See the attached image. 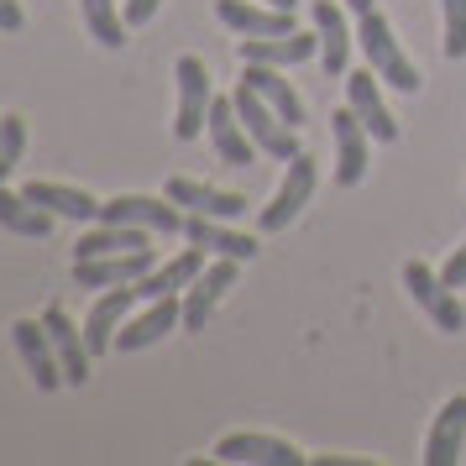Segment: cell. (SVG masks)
I'll use <instances>...</instances> for the list:
<instances>
[{
	"instance_id": "obj_1",
	"label": "cell",
	"mask_w": 466,
	"mask_h": 466,
	"mask_svg": "<svg viewBox=\"0 0 466 466\" xmlns=\"http://www.w3.org/2000/svg\"><path fill=\"white\" fill-rule=\"evenodd\" d=\"M357 43H361V58H367V68L378 74L382 85L403 89V95H420L424 74L409 58H403L399 37H393V26H388V16L382 11H367V16H357Z\"/></svg>"
},
{
	"instance_id": "obj_2",
	"label": "cell",
	"mask_w": 466,
	"mask_h": 466,
	"mask_svg": "<svg viewBox=\"0 0 466 466\" xmlns=\"http://www.w3.org/2000/svg\"><path fill=\"white\" fill-rule=\"evenodd\" d=\"M315 184H319L315 157H309V152H294V157H289V173H283V184H278V194H273V205L257 210V231H268V236L289 231L299 215H304V205L315 199Z\"/></svg>"
},
{
	"instance_id": "obj_3",
	"label": "cell",
	"mask_w": 466,
	"mask_h": 466,
	"mask_svg": "<svg viewBox=\"0 0 466 466\" xmlns=\"http://www.w3.org/2000/svg\"><path fill=\"white\" fill-rule=\"evenodd\" d=\"M173 79H178V121H173V137H178V142H199V137L210 131V100H215L205 58L184 53V58L173 64Z\"/></svg>"
},
{
	"instance_id": "obj_4",
	"label": "cell",
	"mask_w": 466,
	"mask_h": 466,
	"mask_svg": "<svg viewBox=\"0 0 466 466\" xmlns=\"http://www.w3.org/2000/svg\"><path fill=\"white\" fill-rule=\"evenodd\" d=\"M236 116H241V127L252 131L257 152H268V157H278V163H289V157L299 152V131L289 127L252 85H236Z\"/></svg>"
},
{
	"instance_id": "obj_5",
	"label": "cell",
	"mask_w": 466,
	"mask_h": 466,
	"mask_svg": "<svg viewBox=\"0 0 466 466\" xmlns=\"http://www.w3.org/2000/svg\"><path fill=\"white\" fill-rule=\"evenodd\" d=\"M403 289H409V299H414L424 315H430V325H435V330H451V336H461V330H466L461 299H456V289H451L435 268L409 262V268H403Z\"/></svg>"
},
{
	"instance_id": "obj_6",
	"label": "cell",
	"mask_w": 466,
	"mask_h": 466,
	"mask_svg": "<svg viewBox=\"0 0 466 466\" xmlns=\"http://www.w3.org/2000/svg\"><path fill=\"white\" fill-rule=\"evenodd\" d=\"M210 456L226 466H304L309 461L299 445L278 441V435H257V430H236L226 441H215Z\"/></svg>"
},
{
	"instance_id": "obj_7",
	"label": "cell",
	"mask_w": 466,
	"mask_h": 466,
	"mask_svg": "<svg viewBox=\"0 0 466 466\" xmlns=\"http://www.w3.org/2000/svg\"><path fill=\"white\" fill-rule=\"evenodd\" d=\"M168 330H184V294H163V299H147L142 315H127V325L116 330V351H147Z\"/></svg>"
},
{
	"instance_id": "obj_8",
	"label": "cell",
	"mask_w": 466,
	"mask_h": 466,
	"mask_svg": "<svg viewBox=\"0 0 466 466\" xmlns=\"http://www.w3.org/2000/svg\"><path fill=\"white\" fill-rule=\"evenodd\" d=\"M330 142H336V184L357 189L367 178V157H372V131L357 121V110L346 106L330 116Z\"/></svg>"
},
{
	"instance_id": "obj_9",
	"label": "cell",
	"mask_w": 466,
	"mask_h": 466,
	"mask_svg": "<svg viewBox=\"0 0 466 466\" xmlns=\"http://www.w3.org/2000/svg\"><path fill=\"white\" fill-rule=\"evenodd\" d=\"M100 220H116V226H142V231H157V236H173L184 231V215L173 205L168 194L152 199V194H116L100 205Z\"/></svg>"
},
{
	"instance_id": "obj_10",
	"label": "cell",
	"mask_w": 466,
	"mask_h": 466,
	"mask_svg": "<svg viewBox=\"0 0 466 466\" xmlns=\"http://www.w3.org/2000/svg\"><path fill=\"white\" fill-rule=\"evenodd\" d=\"M11 340H16V357H22L26 378L37 382L43 393L64 388V361L53 351V336H47L43 319H16V325H11Z\"/></svg>"
},
{
	"instance_id": "obj_11",
	"label": "cell",
	"mask_w": 466,
	"mask_h": 466,
	"mask_svg": "<svg viewBox=\"0 0 466 466\" xmlns=\"http://www.w3.org/2000/svg\"><path fill=\"white\" fill-rule=\"evenodd\" d=\"M236 278H241V262L236 257L205 262V273L184 289V330H205V319L215 315V304L226 299V289H236Z\"/></svg>"
},
{
	"instance_id": "obj_12",
	"label": "cell",
	"mask_w": 466,
	"mask_h": 466,
	"mask_svg": "<svg viewBox=\"0 0 466 466\" xmlns=\"http://www.w3.org/2000/svg\"><path fill=\"white\" fill-rule=\"evenodd\" d=\"M142 304V294H137V283H121V289H106V294L89 304L85 315V340L95 357H106V351H116V330L127 325V315Z\"/></svg>"
},
{
	"instance_id": "obj_13",
	"label": "cell",
	"mask_w": 466,
	"mask_h": 466,
	"mask_svg": "<svg viewBox=\"0 0 466 466\" xmlns=\"http://www.w3.org/2000/svg\"><path fill=\"white\" fill-rule=\"evenodd\" d=\"M152 268H157L152 247H142V252H110V257H74V283L79 289H121V283L147 278Z\"/></svg>"
},
{
	"instance_id": "obj_14",
	"label": "cell",
	"mask_w": 466,
	"mask_h": 466,
	"mask_svg": "<svg viewBox=\"0 0 466 466\" xmlns=\"http://www.w3.org/2000/svg\"><path fill=\"white\" fill-rule=\"evenodd\" d=\"M210 147L226 168H247L257 157L252 131L241 127V116H236V95H215L210 100Z\"/></svg>"
},
{
	"instance_id": "obj_15",
	"label": "cell",
	"mask_w": 466,
	"mask_h": 466,
	"mask_svg": "<svg viewBox=\"0 0 466 466\" xmlns=\"http://www.w3.org/2000/svg\"><path fill=\"white\" fill-rule=\"evenodd\" d=\"M382 79L372 68H357V74H346V106L357 110V121L372 131V142H399V121H393V110L382 100Z\"/></svg>"
},
{
	"instance_id": "obj_16",
	"label": "cell",
	"mask_w": 466,
	"mask_h": 466,
	"mask_svg": "<svg viewBox=\"0 0 466 466\" xmlns=\"http://www.w3.org/2000/svg\"><path fill=\"white\" fill-rule=\"evenodd\" d=\"M215 16L231 26L236 37H283V32H299L294 26V11L283 5H252V0H215Z\"/></svg>"
},
{
	"instance_id": "obj_17",
	"label": "cell",
	"mask_w": 466,
	"mask_h": 466,
	"mask_svg": "<svg viewBox=\"0 0 466 466\" xmlns=\"http://www.w3.org/2000/svg\"><path fill=\"white\" fill-rule=\"evenodd\" d=\"M43 325H47V336H53V351H58V361H64V382H89V361H95V351H89V340L85 330L68 319L64 304H47L43 309Z\"/></svg>"
},
{
	"instance_id": "obj_18",
	"label": "cell",
	"mask_w": 466,
	"mask_h": 466,
	"mask_svg": "<svg viewBox=\"0 0 466 466\" xmlns=\"http://www.w3.org/2000/svg\"><path fill=\"white\" fill-rule=\"evenodd\" d=\"M241 64H268V68H294L309 64L319 53V32H283V37H241Z\"/></svg>"
},
{
	"instance_id": "obj_19",
	"label": "cell",
	"mask_w": 466,
	"mask_h": 466,
	"mask_svg": "<svg viewBox=\"0 0 466 466\" xmlns=\"http://www.w3.org/2000/svg\"><path fill=\"white\" fill-rule=\"evenodd\" d=\"M466 451V393L445 399V409L435 414L430 435H424V466H456Z\"/></svg>"
},
{
	"instance_id": "obj_20",
	"label": "cell",
	"mask_w": 466,
	"mask_h": 466,
	"mask_svg": "<svg viewBox=\"0 0 466 466\" xmlns=\"http://www.w3.org/2000/svg\"><path fill=\"white\" fill-rule=\"evenodd\" d=\"M173 205H189V215H210V220H241L247 215V199L231 189H210V184H199V178H168V189H163Z\"/></svg>"
},
{
	"instance_id": "obj_21",
	"label": "cell",
	"mask_w": 466,
	"mask_h": 466,
	"mask_svg": "<svg viewBox=\"0 0 466 466\" xmlns=\"http://www.w3.org/2000/svg\"><path fill=\"white\" fill-rule=\"evenodd\" d=\"M184 236L194 247H205L210 257H236V262H252L257 257V236H241L236 220H210V215H189Z\"/></svg>"
},
{
	"instance_id": "obj_22",
	"label": "cell",
	"mask_w": 466,
	"mask_h": 466,
	"mask_svg": "<svg viewBox=\"0 0 466 466\" xmlns=\"http://www.w3.org/2000/svg\"><path fill=\"white\" fill-rule=\"evenodd\" d=\"M22 194L32 199V205H43L47 215H58V220H100V205H106V199L74 189V184H47V178L22 184Z\"/></svg>"
},
{
	"instance_id": "obj_23",
	"label": "cell",
	"mask_w": 466,
	"mask_h": 466,
	"mask_svg": "<svg viewBox=\"0 0 466 466\" xmlns=\"http://www.w3.org/2000/svg\"><path fill=\"white\" fill-rule=\"evenodd\" d=\"M315 32H319V58L325 68L346 79V58H351V26H346V5L340 0H315Z\"/></svg>"
},
{
	"instance_id": "obj_24",
	"label": "cell",
	"mask_w": 466,
	"mask_h": 466,
	"mask_svg": "<svg viewBox=\"0 0 466 466\" xmlns=\"http://www.w3.org/2000/svg\"><path fill=\"white\" fill-rule=\"evenodd\" d=\"M205 247H194L189 241V252H178L173 257V262H163V268H152L147 278H137V294L142 299H163V294H184V289H189L194 278L205 273Z\"/></svg>"
},
{
	"instance_id": "obj_25",
	"label": "cell",
	"mask_w": 466,
	"mask_h": 466,
	"mask_svg": "<svg viewBox=\"0 0 466 466\" xmlns=\"http://www.w3.org/2000/svg\"><path fill=\"white\" fill-rule=\"evenodd\" d=\"M241 85H252L257 95H262V100H268V106L278 110V116H283V121H289V127H304V100H299L294 95V85H289V79H283V68H268V64H247V74H241Z\"/></svg>"
},
{
	"instance_id": "obj_26",
	"label": "cell",
	"mask_w": 466,
	"mask_h": 466,
	"mask_svg": "<svg viewBox=\"0 0 466 466\" xmlns=\"http://www.w3.org/2000/svg\"><path fill=\"white\" fill-rule=\"evenodd\" d=\"M53 220H58V215H47L43 205H32L26 194H11L5 184H0V231L47 241V236H53Z\"/></svg>"
},
{
	"instance_id": "obj_27",
	"label": "cell",
	"mask_w": 466,
	"mask_h": 466,
	"mask_svg": "<svg viewBox=\"0 0 466 466\" xmlns=\"http://www.w3.org/2000/svg\"><path fill=\"white\" fill-rule=\"evenodd\" d=\"M147 236L142 226H116V220H100L95 231H85L74 241V257H110V252H142L147 247Z\"/></svg>"
},
{
	"instance_id": "obj_28",
	"label": "cell",
	"mask_w": 466,
	"mask_h": 466,
	"mask_svg": "<svg viewBox=\"0 0 466 466\" xmlns=\"http://www.w3.org/2000/svg\"><path fill=\"white\" fill-rule=\"evenodd\" d=\"M79 16H85V26H89V37L100 47H116L127 43V26H121V11H116V0H79Z\"/></svg>"
},
{
	"instance_id": "obj_29",
	"label": "cell",
	"mask_w": 466,
	"mask_h": 466,
	"mask_svg": "<svg viewBox=\"0 0 466 466\" xmlns=\"http://www.w3.org/2000/svg\"><path fill=\"white\" fill-rule=\"evenodd\" d=\"M22 152H26V121L22 116H0V184L16 173Z\"/></svg>"
},
{
	"instance_id": "obj_30",
	"label": "cell",
	"mask_w": 466,
	"mask_h": 466,
	"mask_svg": "<svg viewBox=\"0 0 466 466\" xmlns=\"http://www.w3.org/2000/svg\"><path fill=\"white\" fill-rule=\"evenodd\" d=\"M441 11H445V43H441V53L456 64V58H466V0H441Z\"/></svg>"
},
{
	"instance_id": "obj_31",
	"label": "cell",
	"mask_w": 466,
	"mask_h": 466,
	"mask_svg": "<svg viewBox=\"0 0 466 466\" xmlns=\"http://www.w3.org/2000/svg\"><path fill=\"white\" fill-rule=\"evenodd\" d=\"M441 278H445V283H451V289H466V247H456V252L445 257Z\"/></svg>"
},
{
	"instance_id": "obj_32",
	"label": "cell",
	"mask_w": 466,
	"mask_h": 466,
	"mask_svg": "<svg viewBox=\"0 0 466 466\" xmlns=\"http://www.w3.org/2000/svg\"><path fill=\"white\" fill-rule=\"evenodd\" d=\"M163 11V0H127V26H147Z\"/></svg>"
},
{
	"instance_id": "obj_33",
	"label": "cell",
	"mask_w": 466,
	"mask_h": 466,
	"mask_svg": "<svg viewBox=\"0 0 466 466\" xmlns=\"http://www.w3.org/2000/svg\"><path fill=\"white\" fill-rule=\"evenodd\" d=\"M22 26H26L22 0H0V32H22Z\"/></svg>"
},
{
	"instance_id": "obj_34",
	"label": "cell",
	"mask_w": 466,
	"mask_h": 466,
	"mask_svg": "<svg viewBox=\"0 0 466 466\" xmlns=\"http://www.w3.org/2000/svg\"><path fill=\"white\" fill-rule=\"evenodd\" d=\"M315 466H372V461H351V456H309Z\"/></svg>"
},
{
	"instance_id": "obj_35",
	"label": "cell",
	"mask_w": 466,
	"mask_h": 466,
	"mask_svg": "<svg viewBox=\"0 0 466 466\" xmlns=\"http://www.w3.org/2000/svg\"><path fill=\"white\" fill-rule=\"evenodd\" d=\"M340 5H346L351 16H367V11H372V0H340Z\"/></svg>"
},
{
	"instance_id": "obj_36",
	"label": "cell",
	"mask_w": 466,
	"mask_h": 466,
	"mask_svg": "<svg viewBox=\"0 0 466 466\" xmlns=\"http://www.w3.org/2000/svg\"><path fill=\"white\" fill-rule=\"evenodd\" d=\"M268 5H283V11H294L299 0H268Z\"/></svg>"
}]
</instances>
